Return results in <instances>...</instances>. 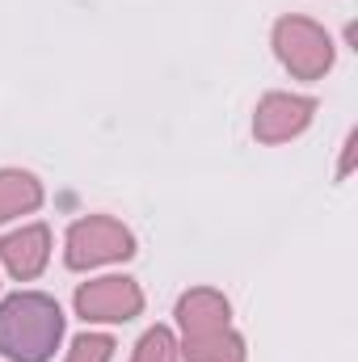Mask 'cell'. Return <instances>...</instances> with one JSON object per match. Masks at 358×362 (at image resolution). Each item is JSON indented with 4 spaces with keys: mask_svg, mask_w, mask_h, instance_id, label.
Returning <instances> with one entry per match:
<instances>
[{
    "mask_svg": "<svg viewBox=\"0 0 358 362\" xmlns=\"http://www.w3.org/2000/svg\"><path fill=\"white\" fill-rule=\"evenodd\" d=\"M131 362H181L178 337H173L165 325L148 329V333L139 337V346H135V358H131Z\"/></svg>",
    "mask_w": 358,
    "mask_h": 362,
    "instance_id": "10",
    "label": "cell"
},
{
    "mask_svg": "<svg viewBox=\"0 0 358 362\" xmlns=\"http://www.w3.org/2000/svg\"><path fill=\"white\" fill-rule=\"evenodd\" d=\"M354 148H358V135L350 131V139H346V152H342V169H337V177H346V173H350V165H354Z\"/></svg>",
    "mask_w": 358,
    "mask_h": 362,
    "instance_id": "12",
    "label": "cell"
},
{
    "mask_svg": "<svg viewBox=\"0 0 358 362\" xmlns=\"http://www.w3.org/2000/svg\"><path fill=\"white\" fill-rule=\"evenodd\" d=\"M135 257V236L131 228H122L110 215H89L76 219L64 236V262L68 270H97V266H114Z\"/></svg>",
    "mask_w": 358,
    "mask_h": 362,
    "instance_id": "3",
    "label": "cell"
},
{
    "mask_svg": "<svg viewBox=\"0 0 358 362\" xmlns=\"http://www.w3.org/2000/svg\"><path fill=\"white\" fill-rule=\"evenodd\" d=\"M0 262L17 282H30L47 270L51 262V228L47 223H25L0 240Z\"/></svg>",
    "mask_w": 358,
    "mask_h": 362,
    "instance_id": "6",
    "label": "cell"
},
{
    "mask_svg": "<svg viewBox=\"0 0 358 362\" xmlns=\"http://www.w3.org/2000/svg\"><path fill=\"white\" fill-rule=\"evenodd\" d=\"M64 341V312L42 291L0 299V354L8 362H51Z\"/></svg>",
    "mask_w": 358,
    "mask_h": 362,
    "instance_id": "1",
    "label": "cell"
},
{
    "mask_svg": "<svg viewBox=\"0 0 358 362\" xmlns=\"http://www.w3.org/2000/svg\"><path fill=\"white\" fill-rule=\"evenodd\" d=\"M274 55L295 81H321L333 68V38L325 25L308 17H278L274 21Z\"/></svg>",
    "mask_w": 358,
    "mask_h": 362,
    "instance_id": "2",
    "label": "cell"
},
{
    "mask_svg": "<svg viewBox=\"0 0 358 362\" xmlns=\"http://www.w3.org/2000/svg\"><path fill=\"white\" fill-rule=\"evenodd\" d=\"M42 206V181L25 169H0V223Z\"/></svg>",
    "mask_w": 358,
    "mask_h": 362,
    "instance_id": "8",
    "label": "cell"
},
{
    "mask_svg": "<svg viewBox=\"0 0 358 362\" xmlns=\"http://www.w3.org/2000/svg\"><path fill=\"white\" fill-rule=\"evenodd\" d=\"M144 312V291L127 274L93 278L76 291V316L85 325H127Z\"/></svg>",
    "mask_w": 358,
    "mask_h": 362,
    "instance_id": "4",
    "label": "cell"
},
{
    "mask_svg": "<svg viewBox=\"0 0 358 362\" xmlns=\"http://www.w3.org/2000/svg\"><path fill=\"white\" fill-rule=\"evenodd\" d=\"M181 358L185 362H245V337L228 325L219 333H202V337H181Z\"/></svg>",
    "mask_w": 358,
    "mask_h": 362,
    "instance_id": "9",
    "label": "cell"
},
{
    "mask_svg": "<svg viewBox=\"0 0 358 362\" xmlns=\"http://www.w3.org/2000/svg\"><path fill=\"white\" fill-rule=\"evenodd\" d=\"M114 350H118V346H114L110 333H81V337L72 341V350H68L64 362H110Z\"/></svg>",
    "mask_w": 358,
    "mask_h": 362,
    "instance_id": "11",
    "label": "cell"
},
{
    "mask_svg": "<svg viewBox=\"0 0 358 362\" xmlns=\"http://www.w3.org/2000/svg\"><path fill=\"white\" fill-rule=\"evenodd\" d=\"M178 325H181V337L219 333V329L232 325V303L211 286H194L178 299Z\"/></svg>",
    "mask_w": 358,
    "mask_h": 362,
    "instance_id": "7",
    "label": "cell"
},
{
    "mask_svg": "<svg viewBox=\"0 0 358 362\" xmlns=\"http://www.w3.org/2000/svg\"><path fill=\"white\" fill-rule=\"evenodd\" d=\"M316 114V101L312 97H299V93H266L253 110V139L258 144H287L295 135L308 131Z\"/></svg>",
    "mask_w": 358,
    "mask_h": 362,
    "instance_id": "5",
    "label": "cell"
}]
</instances>
